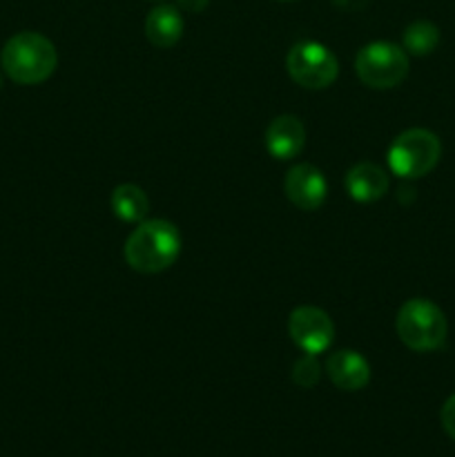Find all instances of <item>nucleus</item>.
<instances>
[{"instance_id": "dca6fc26", "label": "nucleus", "mask_w": 455, "mask_h": 457, "mask_svg": "<svg viewBox=\"0 0 455 457\" xmlns=\"http://www.w3.org/2000/svg\"><path fill=\"white\" fill-rule=\"evenodd\" d=\"M440 420L446 436H449L451 440H455V395H451L449 400L444 402V406H442L440 411Z\"/></svg>"}, {"instance_id": "f257e3e1", "label": "nucleus", "mask_w": 455, "mask_h": 457, "mask_svg": "<svg viewBox=\"0 0 455 457\" xmlns=\"http://www.w3.org/2000/svg\"><path fill=\"white\" fill-rule=\"evenodd\" d=\"M125 262L141 275H156L172 266L181 254V235L165 219L141 221L125 241Z\"/></svg>"}, {"instance_id": "1a4fd4ad", "label": "nucleus", "mask_w": 455, "mask_h": 457, "mask_svg": "<svg viewBox=\"0 0 455 457\" xmlns=\"http://www.w3.org/2000/svg\"><path fill=\"white\" fill-rule=\"evenodd\" d=\"M263 141H266V150L270 152L272 159L290 161L302 154L303 145H306V128L297 116L281 114L270 120Z\"/></svg>"}, {"instance_id": "9b49d317", "label": "nucleus", "mask_w": 455, "mask_h": 457, "mask_svg": "<svg viewBox=\"0 0 455 457\" xmlns=\"http://www.w3.org/2000/svg\"><path fill=\"white\" fill-rule=\"evenodd\" d=\"M391 179L384 168L377 163H357L346 174V192L351 199L360 204H373L388 192Z\"/></svg>"}, {"instance_id": "a211bd4d", "label": "nucleus", "mask_w": 455, "mask_h": 457, "mask_svg": "<svg viewBox=\"0 0 455 457\" xmlns=\"http://www.w3.org/2000/svg\"><path fill=\"white\" fill-rule=\"evenodd\" d=\"M281 3H293V0H281Z\"/></svg>"}, {"instance_id": "2eb2a0df", "label": "nucleus", "mask_w": 455, "mask_h": 457, "mask_svg": "<svg viewBox=\"0 0 455 457\" xmlns=\"http://www.w3.org/2000/svg\"><path fill=\"white\" fill-rule=\"evenodd\" d=\"M321 378V366L317 361V355H308L303 353V357H299L293 366V382L299 384L303 388H312Z\"/></svg>"}, {"instance_id": "423d86ee", "label": "nucleus", "mask_w": 455, "mask_h": 457, "mask_svg": "<svg viewBox=\"0 0 455 457\" xmlns=\"http://www.w3.org/2000/svg\"><path fill=\"white\" fill-rule=\"evenodd\" d=\"M290 79L306 89H326L337 80L339 61L326 45L302 40L293 45L285 58Z\"/></svg>"}, {"instance_id": "f8f14e48", "label": "nucleus", "mask_w": 455, "mask_h": 457, "mask_svg": "<svg viewBox=\"0 0 455 457\" xmlns=\"http://www.w3.org/2000/svg\"><path fill=\"white\" fill-rule=\"evenodd\" d=\"M183 16L174 4H159L145 18V36L154 47L170 49L181 40Z\"/></svg>"}, {"instance_id": "0eeeda50", "label": "nucleus", "mask_w": 455, "mask_h": 457, "mask_svg": "<svg viewBox=\"0 0 455 457\" xmlns=\"http://www.w3.org/2000/svg\"><path fill=\"white\" fill-rule=\"evenodd\" d=\"M290 339L299 351L319 355L330 348L335 339V324L328 312L317 306H299L288 317Z\"/></svg>"}, {"instance_id": "6e6552de", "label": "nucleus", "mask_w": 455, "mask_h": 457, "mask_svg": "<svg viewBox=\"0 0 455 457\" xmlns=\"http://www.w3.org/2000/svg\"><path fill=\"white\" fill-rule=\"evenodd\" d=\"M284 192L294 208L312 212L324 205L326 196H328V183L315 165L299 163L285 172Z\"/></svg>"}, {"instance_id": "20e7f679", "label": "nucleus", "mask_w": 455, "mask_h": 457, "mask_svg": "<svg viewBox=\"0 0 455 457\" xmlns=\"http://www.w3.org/2000/svg\"><path fill=\"white\" fill-rule=\"evenodd\" d=\"M440 156L442 143L431 129L410 128L388 147V168L400 179L413 181L433 172V168L440 163Z\"/></svg>"}, {"instance_id": "ddd939ff", "label": "nucleus", "mask_w": 455, "mask_h": 457, "mask_svg": "<svg viewBox=\"0 0 455 457\" xmlns=\"http://www.w3.org/2000/svg\"><path fill=\"white\" fill-rule=\"evenodd\" d=\"M112 210L120 221L141 223L150 212V199L143 187L134 186V183H120L112 192Z\"/></svg>"}, {"instance_id": "39448f33", "label": "nucleus", "mask_w": 455, "mask_h": 457, "mask_svg": "<svg viewBox=\"0 0 455 457\" xmlns=\"http://www.w3.org/2000/svg\"><path fill=\"white\" fill-rule=\"evenodd\" d=\"M355 71L370 89H393L409 76V54L388 40L364 45L355 58Z\"/></svg>"}, {"instance_id": "f03ea898", "label": "nucleus", "mask_w": 455, "mask_h": 457, "mask_svg": "<svg viewBox=\"0 0 455 457\" xmlns=\"http://www.w3.org/2000/svg\"><path fill=\"white\" fill-rule=\"evenodd\" d=\"M0 65L13 83L38 85L56 71L58 54L52 40L43 34L21 31L4 43Z\"/></svg>"}, {"instance_id": "4468645a", "label": "nucleus", "mask_w": 455, "mask_h": 457, "mask_svg": "<svg viewBox=\"0 0 455 457\" xmlns=\"http://www.w3.org/2000/svg\"><path fill=\"white\" fill-rule=\"evenodd\" d=\"M440 45V29L431 21H415L401 34V47L413 56H428Z\"/></svg>"}, {"instance_id": "7ed1b4c3", "label": "nucleus", "mask_w": 455, "mask_h": 457, "mask_svg": "<svg viewBox=\"0 0 455 457\" xmlns=\"http://www.w3.org/2000/svg\"><path fill=\"white\" fill-rule=\"evenodd\" d=\"M395 328L406 348L415 353H431L444 346L449 321L440 306L428 299L415 297L400 308Z\"/></svg>"}, {"instance_id": "f3484780", "label": "nucleus", "mask_w": 455, "mask_h": 457, "mask_svg": "<svg viewBox=\"0 0 455 457\" xmlns=\"http://www.w3.org/2000/svg\"><path fill=\"white\" fill-rule=\"evenodd\" d=\"M178 9L187 13H201L210 4V0H177Z\"/></svg>"}, {"instance_id": "9d476101", "label": "nucleus", "mask_w": 455, "mask_h": 457, "mask_svg": "<svg viewBox=\"0 0 455 457\" xmlns=\"http://www.w3.org/2000/svg\"><path fill=\"white\" fill-rule=\"evenodd\" d=\"M330 382L342 391H361L370 382V364L357 351H337L326 360Z\"/></svg>"}]
</instances>
